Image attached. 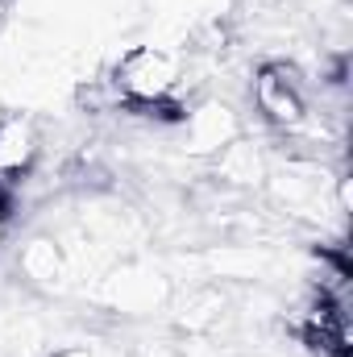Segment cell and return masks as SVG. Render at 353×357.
Here are the masks:
<instances>
[{
  "mask_svg": "<svg viewBox=\"0 0 353 357\" xmlns=\"http://www.w3.org/2000/svg\"><path fill=\"white\" fill-rule=\"evenodd\" d=\"M254 100H258L262 116L270 125H278V129H299V125L308 121V100H303L299 84H295L283 67H266L262 75H258Z\"/></svg>",
  "mask_w": 353,
  "mask_h": 357,
  "instance_id": "7a4b0ae2",
  "label": "cell"
},
{
  "mask_svg": "<svg viewBox=\"0 0 353 357\" xmlns=\"http://www.w3.org/2000/svg\"><path fill=\"white\" fill-rule=\"evenodd\" d=\"M38 129L29 116H4L0 121V191L8 183H21L29 167L38 162Z\"/></svg>",
  "mask_w": 353,
  "mask_h": 357,
  "instance_id": "3957f363",
  "label": "cell"
},
{
  "mask_svg": "<svg viewBox=\"0 0 353 357\" xmlns=\"http://www.w3.org/2000/svg\"><path fill=\"white\" fill-rule=\"evenodd\" d=\"M112 88L129 108H167L179 88V63L158 46H133L112 71Z\"/></svg>",
  "mask_w": 353,
  "mask_h": 357,
  "instance_id": "6da1fadb",
  "label": "cell"
},
{
  "mask_svg": "<svg viewBox=\"0 0 353 357\" xmlns=\"http://www.w3.org/2000/svg\"><path fill=\"white\" fill-rule=\"evenodd\" d=\"M63 357H100L96 349H71V354H63Z\"/></svg>",
  "mask_w": 353,
  "mask_h": 357,
  "instance_id": "277c9868",
  "label": "cell"
}]
</instances>
